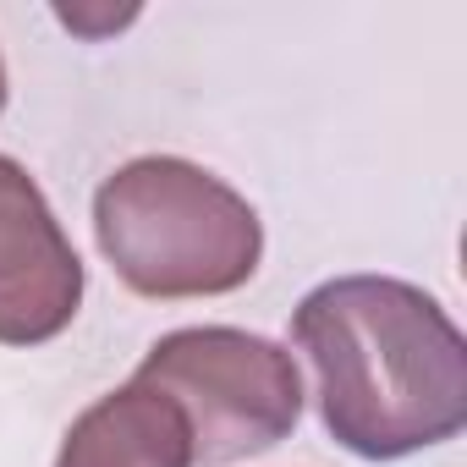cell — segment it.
<instances>
[{
    "mask_svg": "<svg viewBox=\"0 0 467 467\" xmlns=\"http://www.w3.org/2000/svg\"><path fill=\"white\" fill-rule=\"evenodd\" d=\"M0 110H6V67H0Z\"/></svg>",
    "mask_w": 467,
    "mask_h": 467,
    "instance_id": "8992f818",
    "label": "cell"
},
{
    "mask_svg": "<svg viewBox=\"0 0 467 467\" xmlns=\"http://www.w3.org/2000/svg\"><path fill=\"white\" fill-rule=\"evenodd\" d=\"M94 237L138 297H220L254 281L265 225L254 203L176 154H143L94 192Z\"/></svg>",
    "mask_w": 467,
    "mask_h": 467,
    "instance_id": "7a4b0ae2",
    "label": "cell"
},
{
    "mask_svg": "<svg viewBox=\"0 0 467 467\" xmlns=\"http://www.w3.org/2000/svg\"><path fill=\"white\" fill-rule=\"evenodd\" d=\"M292 336L319 374V412L341 451L401 462L467 423V341L423 286L325 281L297 303Z\"/></svg>",
    "mask_w": 467,
    "mask_h": 467,
    "instance_id": "6da1fadb",
    "label": "cell"
},
{
    "mask_svg": "<svg viewBox=\"0 0 467 467\" xmlns=\"http://www.w3.org/2000/svg\"><path fill=\"white\" fill-rule=\"evenodd\" d=\"M83 308V259L39 182L0 154V341H56Z\"/></svg>",
    "mask_w": 467,
    "mask_h": 467,
    "instance_id": "277c9868",
    "label": "cell"
},
{
    "mask_svg": "<svg viewBox=\"0 0 467 467\" xmlns=\"http://www.w3.org/2000/svg\"><path fill=\"white\" fill-rule=\"evenodd\" d=\"M56 467H192V434L171 396L127 379L67 429Z\"/></svg>",
    "mask_w": 467,
    "mask_h": 467,
    "instance_id": "5b68a950",
    "label": "cell"
},
{
    "mask_svg": "<svg viewBox=\"0 0 467 467\" xmlns=\"http://www.w3.org/2000/svg\"><path fill=\"white\" fill-rule=\"evenodd\" d=\"M132 379L176 401L192 434V467H231L270 451L303 418V374L292 352L231 325L160 336Z\"/></svg>",
    "mask_w": 467,
    "mask_h": 467,
    "instance_id": "3957f363",
    "label": "cell"
}]
</instances>
